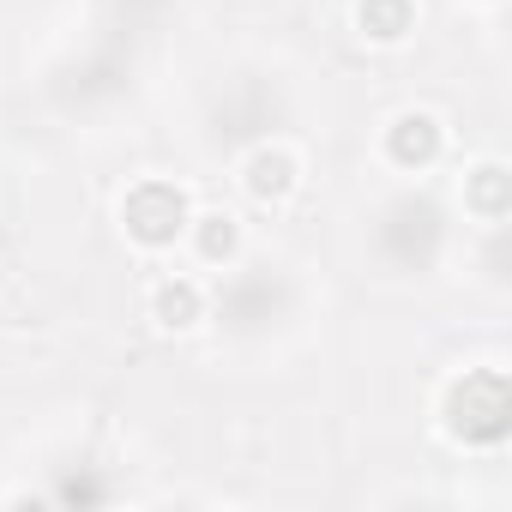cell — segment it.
<instances>
[{"instance_id": "cell-7", "label": "cell", "mask_w": 512, "mask_h": 512, "mask_svg": "<svg viewBox=\"0 0 512 512\" xmlns=\"http://www.w3.org/2000/svg\"><path fill=\"white\" fill-rule=\"evenodd\" d=\"M247 181H253V193H260V199H284L290 193V157L260 151V157H253V169H247Z\"/></svg>"}, {"instance_id": "cell-6", "label": "cell", "mask_w": 512, "mask_h": 512, "mask_svg": "<svg viewBox=\"0 0 512 512\" xmlns=\"http://www.w3.org/2000/svg\"><path fill=\"white\" fill-rule=\"evenodd\" d=\"M410 25H416L410 0H362V31H368V37H380V43H398Z\"/></svg>"}, {"instance_id": "cell-5", "label": "cell", "mask_w": 512, "mask_h": 512, "mask_svg": "<svg viewBox=\"0 0 512 512\" xmlns=\"http://www.w3.org/2000/svg\"><path fill=\"white\" fill-rule=\"evenodd\" d=\"M434 151H440V127H434L428 115H404V121L392 127V157H398L404 169H422Z\"/></svg>"}, {"instance_id": "cell-2", "label": "cell", "mask_w": 512, "mask_h": 512, "mask_svg": "<svg viewBox=\"0 0 512 512\" xmlns=\"http://www.w3.org/2000/svg\"><path fill=\"white\" fill-rule=\"evenodd\" d=\"M434 247H440V211H434L428 199H398V205H386V217H380V253H386L392 266L416 272V266L434 260Z\"/></svg>"}, {"instance_id": "cell-1", "label": "cell", "mask_w": 512, "mask_h": 512, "mask_svg": "<svg viewBox=\"0 0 512 512\" xmlns=\"http://www.w3.org/2000/svg\"><path fill=\"white\" fill-rule=\"evenodd\" d=\"M506 422H512V398H506V380H500L494 368L464 374V380L446 392V428H452L464 446H500V440H506Z\"/></svg>"}, {"instance_id": "cell-10", "label": "cell", "mask_w": 512, "mask_h": 512, "mask_svg": "<svg viewBox=\"0 0 512 512\" xmlns=\"http://www.w3.org/2000/svg\"><path fill=\"white\" fill-rule=\"evenodd\" d=\"M199 241H205V253H211V260H229V253H235V223H229V217H205Z\"/></svg>"}, {"instance_id": "cell-9", "label": "cell", "mask_w": 512, "mask_h": 512, "mask_svg": "<svg viewBox=\"0 0 512 512\" xmlns=\"http://www.w3.org/2000/svg\"><path fill=\"white\" fill-rule=\"evenodd\" d=\"M470 199H476V211H482V217H506V169H500V163L476 169V181H470Z\"/></svg>"}, {"instance_id": "cell-8", "label": "cell", "mask_w": 512, "mask_h": 512, "mask_svg": "<svg viewBox=\"0 0 512 512\" xmlns=\"http://www.w3.org/2000/svg\"><path fill=\"white\" fill-rule=\"evenodd\" d=\"M157 320L163 326H193L199 320V290L193 284H163L157 290Z\"/></svg>"}, {"instance_id": "cell-3", "label": "cell", "mask_w": 512, "mask_h": 512, "mask_svg": "<svg viewBox=\"0 0 512 512\" xmlns=\"http://www.w3.org/2000/svg\"><path fill=\"white\" fill-rule=\"evenodd\" d=\"M127 229L145 241V247H169L181 229H187V199L169 187V181H145L127 193Z\"/></svg>"}, {"instance_id": "cell-4", "label": "cell", "mask_w": 512, "mask_h": 512, "mask_svg": "<svg viewBox=\"0 0 512 512\" xmlns=\"http://www.w3.org/2000/svg\"><path fill=\"white\" fill-rule=\"evenodd\" d=\"M278 302H284V290L266 278V272H247V278H235L229 290H223V320L235 326V332H253V326H266L272 314H278Z\"/></svg>"}, {"instance_id": "cell-11", "label": "cell", "mask_w": 512, "mask_h": 512, "mask_svg": "<svg viewBox=\"0 0 512 512\" xmlns=\"http://www.w3.org/2000/svg\"><path fill=\"white\" fill-rule=\"evenodd\" d=\"M103 494H109V488H103V482H91V476H67V482L55 488V500H67V506H97Z\"/></svg>"}]
</instances>
